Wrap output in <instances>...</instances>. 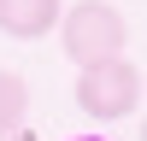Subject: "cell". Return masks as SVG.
Segmentation results:
<instances>
[{
    "label": "cell",
    "instance_id": "8992f818",
    "mask_svg": "<svg viewBox=\"0 0 147 141\" xmlns=\"http://www.w3.org/2000/svg\"><path fill=\"white\" fill-rule=\"evenodd\" d=\"M82 141H94V135H82Z\"/></svg>",
    "mask_w": 147,
    "mask_h": 141
},
{
    "label": "cell",
    "instance_id": "7a4b0ae2",
    "mask_svg": "<svg viewBox=\"0 0 147 141\" xmlns=\"http://www.w3.org/2000/svg\"><path fill=\"white\" fill-rule=\"evenodd\" d=\"M77 106L94 117V124H112V117H129L141 106V70L129 59H106V65L77 70Z\"/></svg>",
    "mask_w": 147,
    "mask_h": 141
},
{
    "label": "cell",
    "instance_id": "6da1fadb",
    "mask_svg": "<svg viewBox=\"0 0 147 141\" xmlns=\"http://www.w3.org/2000/svg\"><path fill=\"white\" fill-rule=\"evenodd\" d=\"M59 47L71 53V65L88 70V65H106V59H124L129 47V23L112 0H77L71 12H59Z\"/></svg>",
    "mask_w": 147,
    "mask_h": 141
},
{
    "label": "cell",
    "instance_id": "277c9868",
    "mask_svg": "<svg viewBox=\"0 0 147 141\" xmlns=\"http://www.w3.org/2000/svg\"><path fill=\"white\" fill-rule=\"evenodd\" d=\"M24 112H30V88H24V77H18V70H0V135L18 129Z\"/></svg>",
    "mask_w": 147,
    "mask_h": 141
},
{
    "label": "cell",
    "instance_id": "3957f363",
    "mask_svg": "<svg viewBox=\"0 0 147 141\" xmlns=\"http://www.w3.org/2000/svg\"><path fill=\"white\" fill-rule=\"evenodd\" d=\"M59 0H0V35L12 41H41L47 30L59 23Z\"/></svg>",
    "mask_w": 147,
    "mask_h": 141
},
{
    "label": "cell",
    "instance_id": "5b68a950",
    "mask_svg": "<svg viewBox=\"0 0 147 141\" xmlns=\"http://www.w3.org/2000/svg\"><path fill=\"white\" fill-rule=\"evenodd\" d=\"M0 141H35V135H24V129H6V135H0Z\"/></svg>",
    "mask_w": 147,
    "mask_h": 141
}]
</instances>
